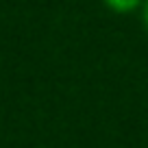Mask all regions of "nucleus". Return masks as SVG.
<instances>
[{
	"mask_svg": "<svg viewBox=\"0 0 148 148\" xmlns=\"http://www.w3.org/2000/svg\"><path fill=\"white\" fill-rule=\"evenodd\" d=\"M102 5L113 13H133L142 9L144 0H102Z\"/></svg>",
	"mask_w": 148,
	"mask_h": 148,
	"instance_id": "f257e3e1",
	"label": "nucleus"
},
{
	"mask_svg": "<svg viewBox=\"0 0 148 148\" xmlns=\"http://www.w3.org/2000/svg\"><path fill=\"white\" fill-rule=\"evenodd\" d=\"M142 22H144V28L148 31V0H144V5H142Z\"/></svg>",
	"mask_w": 148,
	"mask_h": 148,
	"instance_id": "f03ea898",
	"label": "nucleus"
}]
</instances>
